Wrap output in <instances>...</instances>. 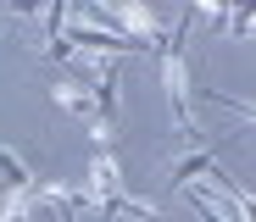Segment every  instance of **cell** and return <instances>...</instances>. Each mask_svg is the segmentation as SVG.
<instances>
[]
</instances>
